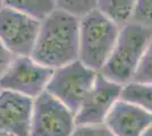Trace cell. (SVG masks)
I'll use <instances>...</instances> for the list:
<instances>
[{"mask_svg":"<svg viewBox=\"0 0 152 136\" xmlns=\"http://www.w3.org/2000/svg\"><path fill=\"white\" fill-rule=\"evenodd\" d=\"M121 26L98 9L85 14L78 23V60L100 71L118 38Z\"/></svg>","mask_w":152,"mask_h":136,"instance_id":"3","label":"cell"},{"mask_svg":"<svg viewBox=\"0 0 152 136\" xmlns=\"http://www.w3.org/2000/svg\"><path fill=\"white\" fill-rule=\"evenodd\" d=\"M142 136H152V123L146 127V129L143 132Z\"/></svg>","mask_w":152,"mask_h":136,"instance_id":"19","label":"cell"},{"mask_svg":"<svg viewBox=\"0 0 152 136\" xmlns=\"http://www.w3.org/2000/svg\"><path fill=\"white\" fill-rule=\"evenodd\" d=\"M75 113L47 91L34 99L28 136H72Z\"/></svg>","mask_w":152,"mask_h":136,"instance_id":"5","label":"cell"},{"mask_svg":"<svg viewBox=\"0 0 152 136\" xmlns=\"http://www.w3.org/2000/svg\"><path fill=\"white\" fill-rule=\"evenodd\" d=\"M152 123V113L119 99L106 117L104 125L115 136H142Z\"/></svg>","mask_w":152,"mask_h":136,"instance_id":"10","label":"cell"},{"mask_svg":"<svg viewBox=\"0 0 152 136\" xmlns=\"http://www.w3.org/2000/svg\"><path fill=\"white\" fill-rule=\"evenodd\" d=\"M132 82L136 83H152V38L148 43L140 64L134 73Z\"/></svg>","mask_w":152,"mask_h":136,"instance_id":"15","label":"cell"},{"mask_svg":"<svg viewBox=\"0 0 152 136\" xmlns=\"http://www.w3.org/2000/svg\"><path fill=\"white\" fill-rule=\"evenodd\" d=\"M34 99L0 90V132L12 136H28Z\"/></svg>","mask_w":152,"mask_h":136,"instance_id":"9","label":"cell"},{"mask_svg":"<svg viewBox=\"0 0 152 136\" xmlns=\"http://www.w3.org/2000/svg\"><path fill=\"white\" fill-rule=\"evenodd\" d=\"M14 58H15V56L0 41V77L6 71V69L9 67V65L12 64Z\"/></svg>","mask_w":152,"mask_h":136,"instance_id":"18","label":"cell"},{"mask_svg":"<svg viewBox=\"0 0 152 136\" xmlns=\"http://www.w3.org/2000/svg\"><path fill=\"white\" fill-rule=\"evenodd\" d=\"M0 136H12V135H9V134H6V133H2V132H0Z\"/></svg>","mask_w":152,"mask_h":136,"instance_id":"20","label":"cell"},{"mask_svg":"<svg viewBox=\"0 0 152 136\" xmlns=\"http://www.w3.org/2000/svg\"><path fill=\"white\" fill-rule=\"evenodd\" d=\"M72 136H115L104 124L76 126Z\"/></svg>","mask_w":152,"mask_h":136,"instance_id":"17","label":"cell"},{"mask_svg":"<svg viewBox=\"0 0 152 136\" xmlns=\"http://www.w3.org/2000/svg\"><path fill=\"white\" fill-rule=\"evenodd\" d=\"M136 0H98L96 9L118 25L133 18Z\"/></svg>","mask_w":152,"mask_h":136,"instance_id":"12","label":"cell"},{"mask_svg":"<svg viewBox=\"0 0 152 136\" xmlns=\"http://www.w3.org/2000/svg\"><path fill=\"white\" fill-rule=\"evenodd\" d=\"M98 0H55L56 8L81 18L85 14L96 9Z\"/></svg>","mask_w":152,"mask_h":136,"instance_id":"14","label":"cell"},{"mask_svg":"<svg viewBox=\"0 0 152 136\" xmlns=\"http://www.w3.org/2000/svg\"><path fill=\"white\" fill-rule=\"evenodd\" d=\"M2 6L40 22L57 9L55 0H2Z\"/></svg>","mask_w":152,"mask_h":136,"instance_id":"11","label":"cell"},{"mask_svg":"<svg viewBox=\"0 0 152 136\" xmlns=\"http://www.w3.org/2000/svg\"><path fill=\"white\" fill-rule=\"evenodd\" d=\"M40 20L7 7L0 8V41L15 57L31 56Z\"/></svg>","mask_w":152,"mask_h":136,"instance_id":"7","label":"cell"},{"mask_svg":"<svg viewBox=\"0 0 152 136\" xmlns=\"http://www.w3.org/2000/svg\"><path fill=\"white\" fill-rule=\"evenodd\" d=\"M78 23V17L55 9L40 22L31 57L51 69H57L77 60Z\"/></svg>","mask_w":152,"mask_h":136,"instance_id":"1","label":"cell"},{"mask_svg":"<svg viewBox=\"0 0 152 136\" xmlns=\"http://www.w3.org/2000/svg\"><path fill=\"white\" fill-rule=\"evenodd\" d=\"M151 38L152 28L135 20L121 25L114 49L99 73L107 79L121 85L132 82Z\"/></svg>","mask_w":152,"mask_h":136,"instance_id":"2","label":"cell"},{"mask_svg":"<svg viewBox=\"0 0 152 136\" xmlns=\"http://www.w3.org/2000/svg\"><path fill=\"white\" fill-rule=\"evenodd\" d=\"M2 7V0H0V8Z\"/></svg>","mask_w":152,"mask_h":136,"instance_id":"21","label":"cell"},{"mask_svg":"<svg viewBox=\"0 0 152 136\" xmlns=\"http://www.w3.org/2000/svg\"><path fill=\"white\" fill-rule=\"evenodd\" d=\"M121 99L152 113V83L128 82L123 85Z\"/></svg>","mask_w":152,"mask_h":136,"instance_id":"13","label":"cell"},{"mask_svg":"<svg viewBox=\"0 0 152 136\" xmlns=\"http://www.w3.org/2000/svg\"><path fill=\"white\" fill-rule=\"evenodd\" d=\"M53 69L37 63L31 56L15 57L0 77V90L35 97L45 91Z\"/></svg>","mask_w":152,"mask_h":136,"instance_id":"6","label":"cell"},{"mask_svg":"<svg viewBox=\"0 0 152 136\" xmlns=\"http://www.w3.org/2000/svg\"><path fill=\"white\" fill-rule=\"evenodd\" d=\"M123 85L109 81L99 73L92 90L75 112L76 126L103 124L109 111L121 99Z\"/></svg>","mask_w":152,"mask_h":136,"instance_id":"8","label":"cell"},{"mask_svg":"<svg viewBox=\"0 0 152 136\" xmlns=\"http://www.w3.org/2000/svg\"><path fill=\"white\" fill-rule=\"evenodd\" d=\"M133 18L135 22L152 28V0H136Z\"/></svg>","mask_w":152,"mask_h":136,"instance_id":"16","label":"cell"},{"mask_svg":"<svg viewBox=\"0 0 152 136\" xmlns=\"http://www.w3.org/2000/svg\"><path fill=\"white\" fill-rule=\"evenodd\" d=\"M99 71H95L78 59L53 69L45 91L75 113L92 90Z\"/></svg>","mask_w":152,"mask_h":136,"instance_id":"4","label":"cell"}]
</instances>
